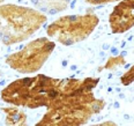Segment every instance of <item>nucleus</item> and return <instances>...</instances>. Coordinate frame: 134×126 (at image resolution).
Wrapping results in <instances>:
<instances>
[{"instance_id":"obj_9","label":"nucleus","mask_w":134,"mask_h":126,"mask_svg":"<svg viewBox=\"0 0 134 126\" xmlns=\"http://www.w3.org/2000/svg\"><path fill=\"white\" fill-rule=\"evenodd\" d=\"M125 60H124V57H117V58H113V59H110L108 61V64L105 65V68H114V67H118L119 65L124 64Z\"/></svg>"},{"instance_id":"obj_4","label":"nucleus","mask_w":134,"mask_h":126,"mask_svg":"<svg viewBox=\"0 0 134 126\" xmlns=\"http://www.w3.org/2000/svg\"><path fill=\"white\" fill-rule=\"evenodd\" d=\"M55 47L53 41L41 37L28 43L20 51L12 53L6 58V64L20 73L37 72Z\"/></svg>"},{"instance_id":"obj_7","label":"nucleus","mask_w":134,"mask_h":126,"mask_svg":"<svg viewBox=\"0 0 134 126\" xmlns=\"http://www.w3.org/2000/svg\"><path fill=\"white\" fill-rule=\"evenodd\" d=\"M4 111H6L8 114V118L6 119L7 124L12 125H24L26 124V116L22 111L19 110H12V109H4Z\"/></svg>"},{"instance_id":"obj_11","label":"nucleus","mask_w":134,"mask_h":126,"mask_svg":"<svg viewBox=\"0 0 134 126\" xmlns=\"http://www.w3.org/2000/svg\"><path fill=\"white\" fill-rule=\"evenodd\" d=\"M2 1H4V0H0V4H1V2H2Z\"/></svg>"},{"instance_id":"obj_2","label":"nucleus","mask_w":134,"mask_h":126,"mask_svg":"<svg viewBox=\"0 0 134 126\" xmlns=\"http://www.w3.org/2000/svg\"><path fill=\"white\" fill-rule=\"evenodd\" d=\"M45 14L30 7L6 4L0 6V42L10 45L26 41L46 22Z\"/></svg>"},{"instance_id":"obj_3","label":"nucleus","mask_w":134,"mask_h":126,"mask_svg":"<svg viewBox=\"0 0 134 126\" xmlns=\"http://www.w3.org/2000/svg\"><path fill=\"white\" fill-rule=\"evenodd\" d=\"M94 13L82 15H66L53 21L46 28L49 37L54 38L63 45H72L86 40L98 24Z\"/></svg>"},{"instance_id":"obj_1","label":"nucleus","mask_w":134,"mask_h":126,"mask_svg":"<svg viewBox=\"0 0 134 126\" xmlns=\"http://www.w3.org/2000/svg\"><path fill=\"white\" fill-rule=\"evenodd\" d=\"M98 81V78L53 79L40 74L9 83L2 89L1 98L16 106H45V116L37 123L40 126L81 125L105 105L93 93Z\"/></svg>"},{"instance_id":"obj_5","label":"nucleus","mask_w":134,"mask_h":126,"mask_svg":"<svg viewBox=\"0 0 134 126\" xmlns=\"http://www.w3.org/2000/svg\"><path fill=\"white\" fill-rule=\"evenodd\" d=\"M109 23L114 34H122L134 27V0H122L113 8Z\"/></svg>"},{"instance_id":"obj_6","label":"nucleus","mask_w":134,"mask_h":126,"mask_svg":"<svg viewBox=\"0 0 134 126\" xmlns=\"http://www.w3.org/2000/svg\"><path fill=\"white\" fill-rule=\"evenodd\" d=\"M28 1H30L34 6L38 7L43 12L55 14L67 8L71 0H28Z\"/></svg>"},{"instance_id":"obj_10","label":"nucleus","mask_w":134,"mask_h":126,"mask_svg":"<svg viewBox=\"0 0 134 126\" xmlns=\"http://www.w3.org/2000/svg\"><path fill=\"white\" fill-rule=\"evenodd\" d=\"M85 1L90 5H104V4H110V2L118 1V0H85Z\"/></svg>"},{"instance_id":"obj_8","label":"nucleus","mask_w":134,"mask_h":126,"mask_svg":"<svg viewBox=\"0 0 134 126\" xmlns=\"http://www.w3.org/2000/svg\"><path fill=\"white\" fill-rule=\"evenodd\" d=\"M133 81H134V65L132 66V68L128 69L126 73L121 76V83L124 86H128Z\"/></svg>"}]
</instances>
